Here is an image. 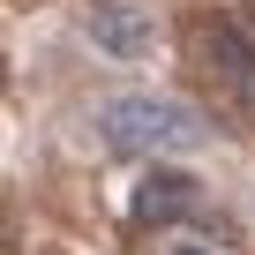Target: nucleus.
<instances>
[{
    "label": "nucleus",
    "mask_w": 255,
    "mask_h": 255,
    "mask_svg": "<svg viewBox=\"0 0 255 255\" xmlns=\"http://www.w3.org/2000/svg\"><path fill=\"white\" fill-rule=\"evenodd\" d=\"M98 143H105V150H128V158H173V150H195V143H203V120H195V105H180V98L120 90V98L98 105Z\"/></svg>",
    "instance_id": "nucleus-1"
},
{
    "label": "nucleus",
    "mask_w": 255,
    "mask_h": 255,
    "mask_svg": "<svg viewBox=\"0 0 255 255\" xmlns=\"http://www.w3.org/2000/svg\"><path fill=\"white\" fill-rule=\"evenodd\" d=\"M90 45L105 60H150L158 23H150V8H135V0H105V8H90Z\"/></svg>",
    "instance_id": "nucleus-2"
},
{
    "label": "nucleus",
    "mask_w": 255,
    "mask_h": 255,
    "mask_svg": "<svg viewBox=\"0 0 255 255\" xmlns=\"http://www.w3.org/2000/svg\"><path fill=\"white\" fill-rule=\"evenodd\" d=\"M210 68L255 105V23L248 15H218L210 23Z\"/></svg>",
    "instance_id": "nucleus-3"
},
{
    "label": "nucleus",
    "mask_w": 255,
    "mask_h": 255,
    "mask_svg": "<svg viewBox=\"0 0 255 255\" xmlns=\"http://www.w3.org/2000/svg\"><path fill=\"white\" fill-rule=\"evenodd\" d=\"M195 210V180L180 173V165H150V180H143V195H135V218L143 225H173V218H188Z\"/></svg>",
    "instance_id": "nucleus-4"
},
{
    "label": "nucleus",
    "mask_w": 255,
    "mask_h": 255,
    "mask_svg": "<svg viewBox=\"0 0 255 255\" xmlns=\"http://www.w3.org/2000/svg\"><path fill=\"white\" fill-rule=\"evenodd\" d=\"M173 255H218V248H203V240H180V248H173Z\"/></svg>",
    "instance_id": "nucleus-5"
}]
</instances>
